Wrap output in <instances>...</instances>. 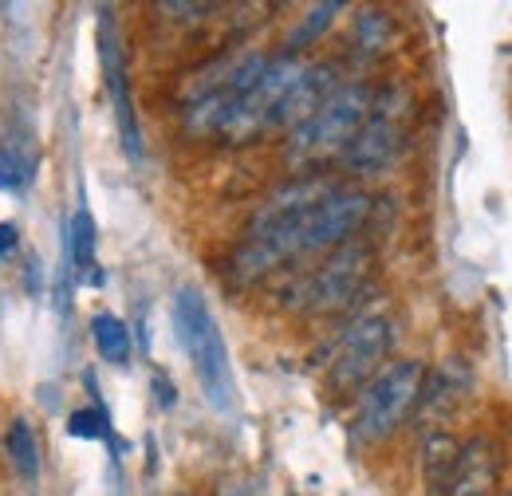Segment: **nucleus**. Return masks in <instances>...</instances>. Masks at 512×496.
Returning <instances> with one entry per match:
<instances>
[{
    "instance_id": "f257e3e1",
    "label": "nucleus",
    "mask_w": 512,
    "mask_h": 496,
    "mask_svg": "<svg viewBox=\"0 0 512 496\" xmlns=\"http://www.w3.org/2000/svg\"><path fill=\"white\" fill-rule=\"evenodd\" d=\"M371 213L363 189H343L331 178H296L253 213L245 241L233 252V272L256 280L296 256L343 248Z\"/></svg>"
},
{
    "instance_id": "f03ea898",
    "label": "nucleus",
    "mask_w": 512,
    "mask_h": 496,
    "mask_svg": "<svg viewBox=\"0 0 512 496\" xmlns=\"http://www.w3.org/2000/svg\"><path fill=\"white\" fill-rule=\"evenodd\" d=\"M170 315H174V335H178L193 374L201 382L205 402L217 414H233L237 410V374H233L225 335L217 327V315L209 311L205 296L197 288H178Z\"/></svg>"
},
{
    "instance_id": "7ed1b4c3",
    "label": "nucleus",
    "mask_w": 512,
    "mask_h": 496,
    "mask_svg": "<svg viewBox=\"0 0 512 496\" xmlns=\"http://www.w3.org/2000/svg\"><path fill=\"white\" fill-rule=\"evenodd\" d=\"M375 111V91L367 83H339L320 107L292 130L288 138V158L308 166L323 162L335 154H347V146L355 142V134Z\"/></svg>"
},
{
    "instance_id": "20e7f679",
    "label": "nucleus",
    "mask_w": 512,
    "mask_h": 496,
    "mask_svg": "<svg viewBox=\"0 0 512 496\" xmlns=\"http://www.w3.org/2000/svg\"><path fill=\"white\" fill-rule=\"evenodd\" d=\"M426 394V367L418 359H398L375 374L359 398L355 410V441L359 445H379L394 434L410 410L422 402Z\"/></svg>"
},
{
    "instance_id": "39448f33",
    "label": "nucleus",
    "mask_w": 512,
    "mask_h": 496,
    "mask_svg": "<svg viewBox=\"0 0 512 496\" xmlns=\"http://www.w3.org/2000/svg\"><path fill=\"white\" fill-rule=\"evenodd\" d=\"M390 343H394V323L386 315H367L359 319L339 351H335V363L327 371V386L335 394H355V390H367V382L383 371V359L390 355Z\"/></svg>"
},
{
    "instance_id": "423d86ee",
    "label": "nucleus",
    "mask_w": 512,
    "mask_h": 496,
    "mask_svg": "<svg viewBox=\"0 0 512 496\" xmlns=\"http://www.w3.org/2000/svg\"><path fill=\"white\" fill-rule=\"evenodd\" d=\"M371 268H375V256L367 245H355L347 241L343 248H335L327 256V264H320L304 288H300V308L308 311H339L347 308L371 280Z\"/></svg>"
},
{
    "instance_id": "0eeeda50",
    "label": "nucleus",
    "mask_w": 512,
    "mask_h": 496,
    "mask_svg": "<svg viewBox=\"0 0 512 496\" xmlns=\"http://www.w3.org/2000/svg\"><path fill=\"white\" fill-rule=\"evenodd\" d=\"M99 60H103V83H107V99L115 111V126H119V142L130 166L142 162V126H138V111H134V95H130V75L127 56H123V40H119V24L111 12L99 16Z\"/></svg>"
},
{
    "instance_id": "6e6552de",
    "label": "nucleus",
    "mask_w": 512,
    "mask_h": 496,
    "mask_svg": "<svg viewBox=\"0 0 512 496\" xmlns=\"http://www.w3.org/2000/svg\"><path fill=\"white\" fill-rule=\"evenodd\" d=\"M402 150V126H398V107H390L383 99H375L371 119L355 134V142L347 146V166L355 174H383L386 166L398 158Z\"/></svg>"
},
{
    "instance_id": "1a4fd4ad",
    "label": "nucleus",
    "mask_w": 512,
    "mask_h": 496,
    "mask_svg": "<svg viewBox=\"0 0 512 496\" xmlns=\"http://www.w3.org/2000/svg\"><path fill=\"white\" fill-rule=\"evenodd\" d=\"M501 485V449L493 437H469L457 457V473L446 496H497Z\"/></svg>"
},
{
    "instance_id": "9d476101",
    "label": "nucleus",
    "mask_w": 512,
    "mask_h": 496,
    "mask_svg": "<svg viewBox=\"0 0 512 496\" xmlns=\"http://www.w3.org/2000/svg\"><path fill=\"white\" fill-rule=\"evenodd\" d=\"M95 217L87 205H79L71 213V225H67V268L75 272V280L83 284H103V272L95 264Z\"/></svg>"
},
{
    "instance_id": "9b49d317",
    "label": "nucleus",
    "mask_w": 512,
    "mask_h": 496,
    "mask_svg": "<svg viewBox=\"0 0 512 496\" xmlns=\"http://www.w3.org/2000/svg\"><path fill=\"white\" fill-rule=\"evenodd\" d=\"M457 457H461V445L449 434H430L422 445V481L434 496H446L449 481L457 473Z\"/></svg>"
},
{
    "instance_id": "f8f14e48",
    "label": "nucleus",
    "mask_w": 512,
    "mask_h": 496,
    "mask_svg": "<svg viewBox=\"0 0 512 496\" xmlns=\"http://www.w3.org/2000/svg\"><path fill=\"white\" fill-rule=\"evenodd\" d=\"M91 339H95V351H99L103 363L123 367V363L130 359V331L119 315L99 311V315L91 319Z\"/></svg>"
},
{
    "instance_id": "ddd939ff",
    "label": "nucleus",
    "mask_w": 512,
    "mask_h": 496,
    "mask_svg": "<svg viewBox=\"0 0 512 496\" xmlns=\"http://www.w3.org/2000/svg\"><path fill=\"white\" fill-rule=\"evenodd\" d=\"M355 44L367 56H383L394 48V20L386 16L383 8H363L355 20Z\"/></svg>"
},
{
    "instance_id": "4468645a",
    "label": "nucleus",
    "mask_w": 512,
    "mask_h": 496,
    "mask_svg": "<svg viewBox=\"0 0 512 496\" xmlns=\"http://www.w3.org/2000/svg\"><path fill=\"white\" fill-rule=\"evenodd\" d=\"M8 461L24 481L40 477V445L24 418H12V426H8Z\"/></svg>"
},
{
    "instance_id": "2eb2a0df",
    "label": "nucleus",
    "mask_w": 512,
    "mask_h": 496,
    "mask_svg": "<svg viewBox=\"0 0 512 496\" xmlns=\"http://www.w3.org/2000/svg\"><path fill=\"white\" fill-rule=\"evenodd\" d=\"M343 12V4L339 0H327V4H316L292 32H288V56H296V52H304V48H312L316 40H320L323 32L335 24V16Z\"/></svg>"
},
{
    "instance_id": "dca6fc26",
    "label": "nucleus",
    "mask_w": 512,
    "mask_h": 496,
    "mask_svg": "<svg viewBox=\"0 0 512 496\" xmlns=\"http://www.w3.org/2000/svg\"><path fill=\"white\" fill-rule=\"evenodd\" d=\"M28 182H32V158L20 154L12 142H0V189L20 193Z\"/></svg>"
},
{
    "instance_id": "f3484780",
    "label": "nucleus",
    "mask_w": 512,
    "mask_h": 496,
    "mask_svg": "<svg viewBox=\"0 0 512 496\" xmlns=\"http://www.w3.org/2000/svg\"><path fill=\"white\" fill-rule=\"evenodd\" d=\"M67 434L79 437V441L111 437V414H107V406H83V410H71V418H67Z\"/></svg>"
},
{
    "instance_id": "a211bd4d",
    "label": "nucleus",
    "mask_w": 512,
    "mask_h": 496,
    "mask_svg": "<svg viewBox=\"0 0 512 496\" xmlns=\"http://www.w3.org/2000/svg\"><path fill=\"white\" fill-rule=\"evenodd\" d=\"M20 245V229L12 221H0V260H8Z\"/></svg>"
},
{
    "instance_id": "6ab92c4d",
    "label": "nucleus",
    "mask_w": 512,
    "mask_h": 496,
    "mask_svg": "<svg viewBox=\"0 0 512 496\" xmlns=\"http://www.w3.org/2000/svg\"><path fill=\"white\" fill-rule=\"evenodd\" d=\"M158 398H162V406H174V386L166 378H158Z\"/></svg>"
}]
</instances>
